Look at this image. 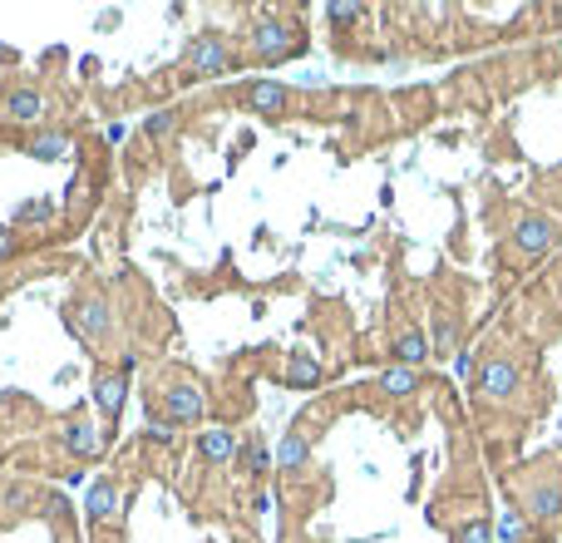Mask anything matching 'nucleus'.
Masks as SVG:
<instances>
[{"mask_svg":"<svg viewBox=\"0 0 562 543\" xmlns=\"http://www.w3.org/2000/svg\"><path fill=\"white\" fill-rule=\"evenodd\" d=\"M182 69H188L193 79H213V75H227L232 69V50L223 35H198V40L188 45V55H182Z\"/></svg>","mask_w":562,"mask_h":543,"instance_id":"1","label":"nucleus"},{"mask_svg":"<svg viewBox=\"0 0 562 543\" xmlns=\"http://www.w3.org/2000/svg\"><path fill=\"white\" fill-rule=\"evenodd\" d=\"M297 50H301V45H297V35H291L286 20L266 16V20H256V26H252V55L262 59V65H276V59H286Z\"/></svg>","mask_w":562,"mask_h":543,"instance_id":"2","label":"nucleus"},{"mask_svg":"<svg viewBox=\"0 0 562 543\" xmlns=\"http://www.w3.org/2000/svg\"><path fill=\"white\" fill-rule=\"evenodd\" d=\"M518 366L513 360H504V356H494V360H484L479 371H474V391L484 395V401H513L518 395Z\"/></svg>","mask_w":562,"mask_h":543,"instance_id":"3","label":"nucleus"},{"mask_svg":"<svg viewBox=\"0 0 562 543\" xmlns=\"http://www.w3.org/2000/svg\"><path fill=\"white\" fill-rule=\"evenodd\" d=\"M562 227L553 223V217H518V227H513V243H518V252H528V257H537V252L557 247Z\"/></svg>","mask_w":562,"mask_h":543,"instance_id":"4","label":"nucleus"},{"mask_svg":"<svg viewBox=\"0 0 562 543\" xmlns=\"http://www.w3.org/2000/svg\"><path fill=\"white\" fill-rule=\"evenodd\" d=\"M0 114H5L10 124H40V119H45V94L35 89V84L5 89V99H0Z\"/></svg>","mask_w":562,"mask_h":543,"instance_id":"5","label":"nucleus"},{"mask_svg":"<svg viewBox=\"0 0 562 543\" xmlns=\"http://www.w3.org/2000/svg\"><path fill=\"white\" fill-rule=\"evenodd\" d=\"M242 99H247V109H252V114H266V119H276V114H286L291 94H286V84H281V79H252Z\"/></svg>","mask_w":562,"mask_h":543,"instance_id":"6","label":"nucleus"},{"mask_svg":"<svg viewBox=\"0 0 562 543\" xmlns=\"http://www.w3.org/2000/svg\"><path fill=\"white\" fill-rule=\"evenodd\" d=\"M163 410H168L173 425H193V420H203L207 401H203L198 385H168V391H163Z\"/></svg>","mask_w":562,"mask_h":543,"instance_id":"7","label":"nucleus"},{"mask_svg":"<svg viewBox=\"0 0 562 543\" xmlns=\"http://www.w3.org/2000/svg\"><path fill=\"white\" fill-rule=\"evenodd\" d=\"M124 395H129V371H99V381H94V405H99L109 420H119Z\"/></svg>","mask_w":562,"mask_h":543,"instance_id":"8","label":"nucleus"},{"mask_svg":"<svg viewBox=\"0 0 562 543\" xmlns=\"http://www.w3.org/2000/svg\"><path fill=\"white\" fill-rule=\"evenodd\" d=\"M523 514L537 518V524L557 518L562 514V485H528V494H523Z\"/></svg>","mask_w":562,"mask_h":543,"instance_id":"9","label":"nucleus"},{"mask_svg":"<svg viewBox=\"0 0 562 543\" xmlns=\"http://www.w3.org/2000/svg\"><path fill=\"white\" fill-rule=\"evenodd\" d=\"M119 504H124V494H119L114 479H94L89 499H84V514H89L94 524H109V518L119 514Z\"/></svg>","mask_w":562,"mask_h":543,"instance_id":"10","label":"nucleus"},{"mask_svg":"<svg viewBox=\"0 0 562 543\" xmlns=\"http://www.w3.org/2000/svg\"><path fill=\"white\" fill-rule=\"evenodd\" d=\"M75 326L89 336V341H104V336H109V307H104V297L75 301Z\"/></svg>","mask_w":562,"mask_h":543,"instance_id":"11","label":"nucleus"},{"mask_svg":"<svg viewBox=\"0 0 562 543\" xmlns=\"http://www.w3.org/2000/svg\"><path fill=\"white\" fill-rule=\"evenodd\" d=\"M198 454L207 465H227L232 454H237V434L223 430V425H213V430H203L198 434Z\"/></svg>","mask_w":562,"mask_h":543,"instance_id":"12","label":"nucleus"},{"mask_svg":"<svg viewBox=\"0 0 562 543\" xmlns=\"http://www.w3.org/2000/svg\"><path fill=\"white\" fill-rule=\"evenodd\" d=\"M65 444H69V454H79V460H94V454L104 450V440H99V430L89 425V420H69L65 425Z\"/></svg>","mask_w":562,"mask_h":543,"instance_id":"13","label":"nucleus"},{"mask_svg":"<svg viewBox=\"0 0 562 543\" xmlns=\"http://www.w3.org/2000/svg\"><path fill=\"white\" fill-rule=\"evenodd\" d=\"M307 460H311V434H301V430L281 434V444H276V465L286 469V475H297V469H307Z\"/></svg>","mask_w":562,"mask_h":543,"instance_id":"14","label":"nucleus"},{"mask_svg":"<svg viewBox=\"0 0 562 543\" xmlns=\"http://www.w3.org/2000/svg\"><path fill=\"white\" fill-rule=\"evenodd\" d=\"M390 356H395L400 366H410V371H414L420 360H430V341H424V331H414V326H410V331L395 341V351H390Z\"/></svg>","mask_w":562,"mask_h":543,"instance_id":"15","label":"nucleus"},{"mask_svg":"<svg viewBox=\"0 0 562 543\" xmlns=\"http://www.w3.org/2000/svg\"><path fill=\"white\" fill-rule=\"evenodd\" d=\"M237 454H242V469H247V475H266V469H272V450L262 444V434L237 440Z\"/></svg>","mask_w":562,"mask_h":543,"instance_id":"16","label":"nucleus"},{"mask_svg":"<svg viewBox=\"0 0 562 543\" xmlns=\"http://www.w3.org/2000/svg\"><path fill=\"white\" fill-rule=\"evenodd\" d=\"M414 385H420V371H410V366H390L385 376H380V391L385 395H410Z\"/></svg>","mask_w":562,"mask_h":543,"instance_id":"17","label":"nucleus"},{"mask_svg":"<svg viewBox=\"0 0 562 543\" xmlns=\"http://www.w3.org/2000/svg\"><path fill=\"white\" fill-rule=\"evenodd\" d=\"M286 381L291 385H316V381H321V360H316V356H291Z\"/></svg>","mask_w":562,"mask_h":543,"instance_id":"18","label":"nucleus"},{"mask_svg":"<svg viewBox=\"0 0 562 543\" xmlns=\"http://www.w3.org/2000/svg\"><path fill=\"white\" fill-rule=\"evenodd\" d=\"M143 129H149V139H168L178 129V114H173V109H158V114L143 119Z\"/></svg>","mask_w":562,"mask_h":543,"instance_id":"19","label":"nucleus"},{"mask_svg":"<svg viewBox=\"0 0 562 543\" xmlns=\"http://www.w3.org/2000/svg\"><path fill=\"white\" fill-rule=\"evenodd\" d=\"M65 149H69V139H65V134H40V139L30 143V153H35V159H59Z\"/></svg>","mask_w":562,"mask_h":543,"instance_id":"20","label":"nucleus"},{"mask_svg":"<svg viewBox=\"0 0 562 543\" xmlns=\"http://www.w3.org/2000/svg\"><path fill=\"white\" fill-rule=\"evenodd\" d=\"M326 20H331V26H350V20H360V5L356 0H331V5H326Z\"/></svg>","mask_w":562,"mask_h":543,"instance_id":"21","label":"nucleus"},{"mask_svg":"<svg viewBox=\"0 0 562 543\" xmlns=\"http://www.w3.org/2000/svg\"><path fill=\"white\" fill-rule=\"evenodd\" d=\"M454 543H494V528H488V518H469Z\"/></svg>","mask_w":562,"mask_h":543,"instance_id":"22","label":"nucleus"},{"mask_svg":"<svg viewBox=\"0 0 562 543\" xmlns=\"http://www.w3.org/2000/svg\"><path fill=\"white\" fill-rule=\"evenodd\" d=\"M50 203H26V208H20V223H50Z\"/></svg>","mask_w":562,"mask_h":543,"instance_id":"23","label":"nucleus"},{"mask_svg":"<svg viewBox=\"0 0 562 543\" xmlns=\"http://www.w3.org/2000/svg\"><path fill=\"white\" fill-rule=\"evenodd\" d=\"M149 434L168 444V440H173V420H153V415H149Z\"/></svg>","mask_w":562,"mask_h":543,"instance_id":"24","label":"nucleus"},{"mask_svg":"<svg viewBox=\"0 0 562 543\" xmlns=\"http://www.w3.org/2000/svg\"><path fill=\"white\" fill-rule=\"evenodd\" d=\"M434 346H439V351H449V346H454V326H449V321H439V336H434Z\"/></svg>","mask_w":562,"mask_h":543,"instance_id":"25","label":"nucleus"},{"mask_svg":"<svg viewBox=\"0 0 562 543\" xmlns=\"http://www.w3.org/2000/svg\"><path fill=\"white\" fill-rule=\"evenodd\" d=\"M10 247H16V243H10V233L0 227V257H10Z\"/></svg>","mask_w":562,"mask_h":543,"instance_id":"26","label":"nucleus"}]
</instances>
